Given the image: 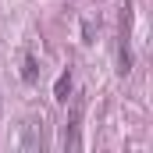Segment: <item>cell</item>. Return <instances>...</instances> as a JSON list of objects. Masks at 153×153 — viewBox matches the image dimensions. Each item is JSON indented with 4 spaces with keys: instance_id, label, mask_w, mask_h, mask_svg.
I'll list each match as a JSON object with an SVG mask.
<instances>
[{
    "instance_id": "2",
    "label": "cell",
    "mask_w": 153,
    "mask_h": 153,
    "mask_svg": "<svg viewBox=\"0 0 153 153\" xmlns=\"http://www.w3.org/2000/svg\"><path fill=\"white\" fill-rule=\"evenodd\" d=\"M22 75H25V82L36 78V61H32V53H25V71H22Z\"/></svg>"
},
{
    "instance_id": "1",
    "label": "cell",
    "mask_w": 153,
    "mask_h": 153,
    "mask_svg": "<svg viewBox=\"0 0 153 153\" xmlns=\"http://www.w3.org/2000/svg\"><path fill=\"white\" fill-rule=\"evenodd\" d=\"M68 93H71V75L64 71V75L57 78V100H61V103H68Z\"/></svg>"
}]
</instances>
